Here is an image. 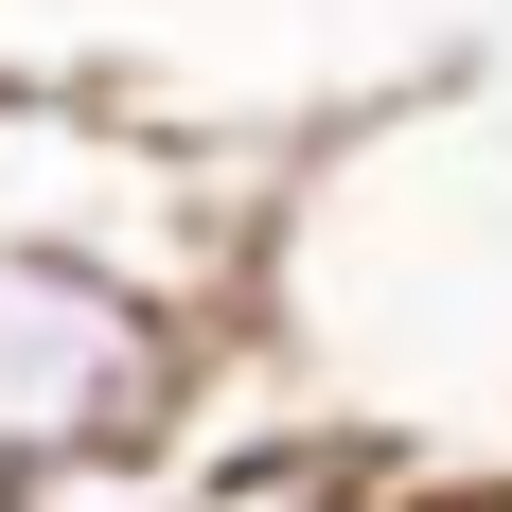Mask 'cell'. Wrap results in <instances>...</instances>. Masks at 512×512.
<instances>
[{"mask_svg":"<svg viewBox=\"0 0 512 512\" xmlns=\"http://www.w3.org/2000/svg\"><path fill=\"white\" fill-rule=\"evenodd\" d=\"M248 336L283 354L301 424L389 495L512 512V71L336 106L283 177Z\"/></svg>","mask_w":512,"mask_h":512,"instance_id":"obj_1","label":"cell"},{"mask_svg":"<svg viewBox=\"0 0 512 512\" xmlns=\"http://www.w3.org/2000/svg\"><path fill=\"white\" fill-rule=\"evenodd\" d=\"M283 177H301V142H265V124H195V106L89 89V71H0V248L89 265L159 318L265 301Z\"/></svg>","mask_w":512,"mask_h":512,"instance_id":"obj_2","label":"cell"},{"mask_svg":"<svg viewBox=\"0 0 512 512\" xmlns=\"http://www.w3.org/2000/svg\"><path fill=\"white\" fill-rule=\"evenodd\" d=\"M212 336L230 318H159L89 265L0 248V477L36 460H177V424L212 389Z\"/></svg>","mask_w":512,"mask_h":512,"instance_id":"obj_3","label":"cell"},{"mask_svg":"<svg viewBox=\"0 0 512 512\" xmlns=\"http://www.w3.org/2000/svg\"><path fill=\"white\" fill-rule=\"evenodd\" d=\"M0 512H195V460H36L0 477Z\"/></svg>","mask_w":512,"mask_h":512,"instance_id":"obj_4","label":"cell"},{"mask_svg":"<svg viewBox=\"0 0 512 512\" xmlns=\"http://www.w3.org/2000/svg\"><path fill=\"white\" fill-rule=\"evenodd\" d=\"M195 512H354V460L336 442H283V460H212Z\"/></svg>","mask_w":512,"mask_h":512,"instance_id":"obj_5","label":"cell"},{"mask_svg":"<svg viewBox=\"0 0 512 512\" xmlns=\"http://www.w3.org/2000/svg\"><path fill=\"white\" fill-rule=\"evenodd\" d=\"M354 512H460V495H389V477H354Z\"/></svg>","mask_w":512,"mask_h":512,"instance_id":"obj_6","label":"cell"}]
</instances>
